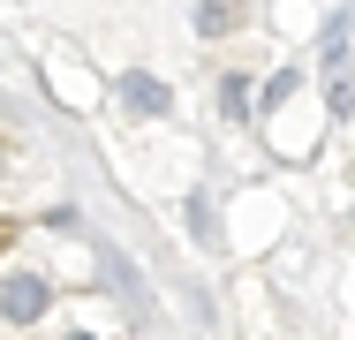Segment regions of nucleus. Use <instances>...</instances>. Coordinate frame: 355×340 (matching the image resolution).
I'll use <instances>...</instances> for the list:
<instances>
[{
    "instance_id": "nucleus-4",
    "label": "nucleus",
    "mask_w": 355,
    "mask_h": 340,
    "mask_svg": "<svg viewBox=\"0 0 355 340\" xmlns=\"http://www.w3.org/2000/svg\"><path fill=\"white\" fill-rule=\"evenodd\" d=\"M219 106H227V114H242V106H250V83H242V76H227V83H219Z\"/></svg>"
},
{
    "instance_id": "nucleus-2",
    "label": "nucleus",
    "mask_w": 355,
    "mask_h": 340,
    "mask_svg": "<svg viewBox=\"0 0 355 340\" xmlns=\"http://www.w3.org/2000/svg\"><path fill=\"white\" fill-rule=\"evenodd\" d=\"M121 106H129V114H166V83L144 76V68H129V76H121Z\"/></svg>"
},
{
    "instance_id": "nucleus-3",
    "label": "nucleus",
    "mask_w": 355,
    "mask_h": 340,
    "mask_svg": "<svg viewBox=\"0 0 355 340\" xmlns=\"http://www.w3.org/2000/svg\"><path fill=\"white\" fill-rule=\"evenodd\" d=\"M234 23H242V8H234V0H197V31H205V38L234 31Z\"/></svg>"
},
{
    "instance_id": "nucleus-1",
    "label": "nucleus",
    "mask_w": 355,
    "mask_h": 340,
    "mask_svg": "<svg viewBox=\"0 0 355 340\" xmlns=\"http://www.w3.org/2000/svg\"><path fill=\"white\" fill-rule=\"evenodd\" d=\"M46 303H53V280H46V272H8V280H0V325H38V318H46Z\"/></svg>"
},
{
    "instance_id": "nucleus-5",
    "label": "nucleus",
    "mask_w": 355,
    "mask_h": 340,
    "mask_svg": "<svg viewBox=\"0 0 355 340\" xmlns=\"http://www.w3.org/2000/svg\"><path fill=\"white\" fill-rule=\"evenodd\" d=\"M69 340H91V333H69Z\"/></svg>"
}]
</instances>
